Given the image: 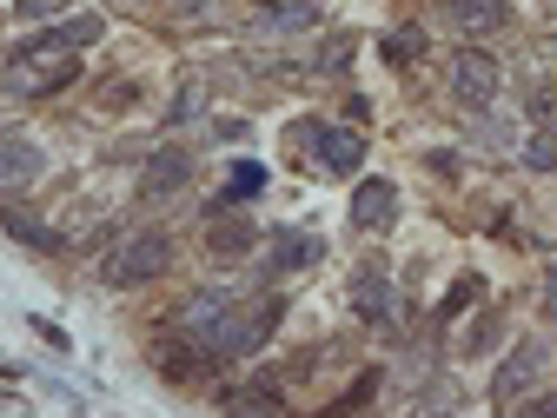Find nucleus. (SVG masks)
<instances>
[{
    "instance_id": "24",
    "label": "nucleus",
    "mask_w": 557,
    "mask_h": 418,
    "mask_svg": "<svg viewBox=\"0 0 557 418\" xmlns=\"http://www.w3.org/2000/svg\"><path fill=\"white\" fill-rule=\"evenodd\" d=\"M193 113H199V94H193V87H186V94H180V100H173V107H166V120H173V126H180V120H193Z\"/></svg>"
},
{
    "instance_id": "9",
    "label": "nucleus",
    "mask_w": 557,
    "mask_h": 418,
    "mask_svg": "<svg viewBox=\"0 0 557 418\" xmlns=\"http://www.w3.org/2000/svg\"><path fill=\"white\" fill-rule=\"evenodd\" d=\"M193 173H199V160H193L186 147H160V153L147 160V173H139V199H173V193L193 186Z\"/></svg>"
},
{
    "instance_id": "16",
    "label": "nucleus",
    "mask_w": 557,
    "mask_h": 418,
    "mask_svg": "<svg viewBox=\"0 0 557 418\" xmlns=\"http://www.w3.org/2000/svg\"><path fill=\"white\" fill-rule=\"evenodd\" d=\"M252 193H265V167H259V160H239L233 180H226V193L213 199V213H226V206H239V199H252Z\"/></svg>"
},
{
    "instance_id": "11",
    "label": "nucleus",
    "mask_w": 557,
    "mask_h": 418,
    "mask_svg": "<svg viewBox=\"0 0 557 418\" xmlns=\"http://www.w3.org/2000/svg\"><path fill=\"white\" fill-rule=\"evenodd\" d=\"M398 220V186L392 180H359L352 186V226L359 233H385Z\"/></svg>"
},
{
    "instance_id": "29",
    "label": "nucleus",
    "mask_w": 557,
    "mask_h": 418,
    "mask_svg": "<svg viewBox=\"0 0 557 418\" xmlns=\"http://www.w3.org/2000/svg\"><path fill=\"white\" fill-rule=\"evenodd\" d=\"M544 312H550V319H557V266H550V272H544Z\"/></svg>"
},
{
    "instance_id": "5",
    "label": "nucleus",
    "mask_w": 557,
    "mask_h": 418,
    "mask_svg": "<svg viewBox=\"0 0 557 418\" xmlns=\"http://www.w3.org/2000/svg\"><path fill=\"white\" fill-rule=\"evenodd\" d=\"M81 81V53L74 60H8V87L14 94H27V100H47V94H60V87H74Z\"/></svg>"
},
{
    "instance_id": "7",
    "label": "nucleus",
    "mask_w": 557,
    "mask_h": 418,
    "mask_svg": "<svg viewBox=\"0 0 557 418\" xmlns=\"http://www.w3.org/2000/svg\"><path fill=\"white\" fill-rule=\"evenodd\" d=\"M47 173V147L27 133H0V193H27Z\"/></svg>"
},
{
    "instance_id": "8",
    "label": "nucleus",
    "mask_w": 557,
    "mask_h": 418,
    "mask_svg": "<svg viewBox=\"0 0 557 418\" xmlns=\"http://www.w3.org/2000/svg\"><path fill=\"white\" fill-rule=\"evenodd\" d=\"M451 94H458V107L484 113V107L498 100V60L492 53H458L451 60Z\"/></svg>"
},
{
    "instance_id": "4",
    "label": "nucleus",
    "mask_w": 557,
    "mask_h": 418,
    "mask_svg": "<svg viewBox=\"0 0 557 418\" xmlns=\"http://www.w3.org/2000/svg\"><path fill=\"white\" fill-rule=\"evenodd\" d=\"M278 299H259V306H233V325H226V339H220V366H233V359H246V353H259V345L278 332Z\"/></svg>"
},
{
    "instance_id": "1",
    "label": "nucleus",
    "mask_w": 557,
    "mask_h": 418,
    "mask_svg": "<svg viewBox=\"0 0 557 418\" xmlns=\"http://www.w3.org/2000/svg\"><path fill=\"white\" fill-rule=\"evenodd\" d=\"M166 266H173V239H166L160 226H147V233L120 239V246L100 259V279H107V286H147V279H160Z\"/></svg>"
},
{
    "instance_id": "12",
    "label": "nucleus",
    "mask_w": 557,
    "mask_h": 418,
    "mask_svg": "<svg viewBox=\"0 0 557 418\" xmlns=\"http://www.w3.org/2000/svg\"><path fill=\"white\" fill-rule=\"evenodd\" d=\"M544 366H550V353H544V345H537V339H524V345H518V353L505 359V372L492 379V392H498V398L511 405L518 392H531V385H537V372H544Z\"/></svg>"
},
{
    "instance_id": "22",
    "label": "nucleus",
    "mask_w": 557,
    "mask_h": 418,
    "mask_svg": "<svg viewBox=\"0 0 557 418\" xmlns=\"http://www.w3.org/2000/svg\"><path fill=\"white\" fill-rule=\"evenodd\" d=\"M524 160H531L537 173H557V139H531V147H524Z\"/></svg>"
},
{
    "instance_id": "3",
    "label": "nucleus",
    "mask_w": 557,
    "mask_h": 418,
    "mask_svg": "<svg viewBox=\"0 0 557 418\" xmlns=\"http://www.w3.org/2000/svg\"><path fill=\"white\" fill-rule=\"evenodd\" d=\"M293 139H306V147H312V160H319V173H332V180L359 173V160H366V139H359V126H319V120H306Z\"/></svg>"
},
{
    "instance_id": "27",
    "label": "nucleus",
    "mask_w": 557,
    "mask_h": 418,
    "mask_svg": "<svg viewBox=\"0 0 557 418\" xmlns=\"http://www.w3.org/2000/svg\"><path fill=\"white\" fill-rule=\"evenodd\" d=\"M492 339H498V319H484V325H478V332H471L465 345H471V353H484V345H492Z\"/></svg>"
},
{
    "instance_id": "10",
    "label": "nucleus",
    "mask_w": 557,
    "mask_h": 418,
    "mask_svg": "<svg viewBox=\"0 0 557 418\" xmlns=\"http://www.w3.org/2000/svg\"><path fill=\"white\" fill-rule=\"evenodd\" d=\"M352 312L366 325H392L398 319V293H392V272L385 266H359L352 272Z\"/></svg>"
},
{
    "instance_id": "23",
    "label": "nucleus",
    "mask_w": 557,
    "mask_h": 418,
    "mask_svg": "<svg viewBox=\"0 0 557 418\" xmlns=\"http://www.w3.org/2000/svg\"><path fill=\"white\" fill-rule=\"evenodd\" d=\"M345 60H352V40H332V47L319 53V66H325V74H338V66H345Z\"/></svg>"
},
{
    "instance_id": "2",
    "label": "nucleus",
    "mask_w": 557,
    "mask_h": 418,
    "mask_svg": "<svg viewBox=\"0 0 557 418\" xmlns=\"http://www.w3.org/2000/svg\"><path fill=\"white\" fill-rule=\"evenodd\" d=\"M226 325H233V299H226V293H199V299H186V306L173 312V332H180L186 345H199V353H213V359H220Z\"/></svg>"
},
{
    "instance_id": "18",
    "label": "nucleus",
    "mask_w": 557,
    "mask_h": 418,
    "mask_svg": "<svg viewBox=\"0 0 557 418\" xmlns=\"http://www.w3.org/2000/svg\"><path fill=\"white\" fill-rule=\"evenodd\" d=\"M226 418H286V405H278V392H239V398H226Z\"/></svg>"
},
{
    "instance_id": "6",
    "label": "nucleus",
    "mask_w": 557,
    "mask_h": 418,
    "mask_svg": "<svg viewBox=\"0 0 557 418\" xmlns=\"http://www.w3.org/2000/svg\"><path fill=\"white\" fill-rule=\"evenodd\" d=\"M153 366L166 372V385H199V379H213L220 359H213V353H199V345H186V339L166 325V332L153 339Z\"/></svg>"
},
{
    "instance_id": "17",
    "label": "nucleus",
    "mask_w": 557,
    "mask_h": 418,
    "mask_svg": "<svg viewBox=\"0 0 557 418\" xmlns=\"http://www.w3.org/2000/svg\"><path fill=\"white\" fill-rule=\"evenodd\" d=\"M0 226H8V233H14L21 246H40V253H60V233H53V226H40V220H27V213H21V206H8V213H0Z\"/></svg>"
},
{
    "instance_id": "13",
    "label": "nucleus",
    "mask_w": 557,
    "mask_h": 418,
    "mask_svg": "<svg viewBox=\"0 0 557 418\" xmlns=\"http://www.w3.org/2000/svg\"><path fill=\"white\" fill-rule=\"evenodd\" d=\"M319 253H325L319 233H293L286 226V233L265 239V272H306V266H319Z\"/></svg>"
},
{
    "instance_id": "20",
    "label": "nucleus",
    "mask_w": 557,
    "mask_h": 418,
    "mask_svg": "<svg viewBox=\"0 0 557 418\" xmlns=\"http://www.w3.org/2000/svg\"><path fill=\"white\" fill-rule=\"evenodd\" d=\"M372 392H379V372H359V385H352V392H345V398H332V405H325L319 418H345V411H359V405H366Z\"/></svg>"
},
{
    "instance_id": "21",
    "label": "nucleus",
    "mask_w": 557,
    "mask_h": 418,
    "mask_svg": "<svg viewBox=\"0 0 557 418\" xmlns=\"http://www.w3.org/2000/svg\"><path fill=\"white\" fill-rule=\"evenodd\" d=\"M531 120H537V139H557V100H550V94H537Z\"/></svg>"
},
{
    "instance_id": "28",
    "label": "nucleus",
    "mask_w": 557,
    "mask_h": 418,
    "mask_svg": "<svg viewBox=\"0 0 557 418\" xmlns=\"http://www.w3.org/2000/svg\"><path fill=\"white\" fill-rule=\"evenodd\" d=\"M60 8V0H21V21H47Z\"/></svg>"
},
{
    "instance_id": "14",
    "label": "nucleus",
    "mask_w": 557,
    "mask_h": 418,
    "mask_svg": "<svg viewBox=\"0 0 557 418\" xmlns=\"http://www.w3.org/2000/svg\"><path fill=\"white\" fill-rule=\"evenodd\" d=\"M252 246H259V226H252L246 213H220L213 226H206V253L226 259V266H233V259H246Z\"/></svg>"
},
{
    "instance_id": "25",
    "label": "nucleus",
    "mask_w": 557,
    "mask_h": 418,
    "mask_svg": "<svg viewBox=\"0 0 557 418\" xmlns=\"http://www.w3.org/2000/svg\"><path fill=\"white\" fill-rule=\"evenodd\" d=\"M511 418H557V392H544V398H531L524 411H511Z\"/></svg>"
},
{
    "instance_id": "26",
    "label": "nucleus",
    "mask_w": 557,
    "mask_h": 418,
    "mask_svg": "<svg viewBox=\"0 0 557 418\" xmlns=\"http://www.w3.org/2000/svg\"><path fill=\"white\" fill-rule=\"evenodd\" d=\"M465 299H478V279H458V286H451V299H445V319H451Z\"/></svg>"
},
{
    "instance_id": "15",
    "label": "nucleus",
    "mask_w": 557,
    "mask_h": 418,
    "mask_svg": "<svg viewBox=\"0 0 557 418\" xmlns=\"http://www.w3.org/2000/svg\"><path fill=\"white\" fill-rule=\"evenodd\" d=\"M445 14L458 34H498L511 27V0H445Z\"/></svg>"
},
{
    "instance_id": "19",
    "label": "nucleus",
    "mask_w": 557,
    "mask_h": 418,
    "mask_svg": "<svg viewBox=\"0 0 557 418\" xmlns=\"http://www.w3.org/2000/svg\"><path fill=\"white\" fill-rule=\"evenodd\" d=\"M418 53H425V34H418V27H398V34H385V60H392V66H411Z\"/></svg>"
}]
</instances>
